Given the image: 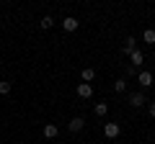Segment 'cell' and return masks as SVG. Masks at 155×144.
I'll list each match as a JSON object with an SVG mask.
<instances>
[{"mask_svg": "<svg viewBox=\"0 0 155 144\" xmlns=\"http://www.w3.org/2000/svg\"><path fill=\"white\" fill-rule=\"evenodd\" d=\"M119 134H122V126L119 124H104V136L106 139H116Z\"/></svg>", "mask_w": 155, "mask_h": 144, "instance_id": "obj_1", "label": "cell"}, {"mask_svg": "<svg viewBox=\"0 0 155 144\" xmlns=\"http://www.w3.org/2000/svg\"><path fill=\"white\" fill-rule=\"evenodd\" d=\"M83 129H85V118H83V116H75L70 124H67V131H72V134L83 131Z\"/></svg>", "mask_w": 155, "mask_h": 144, "instance_id": "obj_3", "label": "cell"}, {"mask_svg": "<svg viewBox=\"0 0 155 144\" xmlns=\"http://www.w3.org/2000/svg\"><path fill=\"white\" fill-rule=\"evenodd\" d=\"M129 103H132L134 108L145 105V103H147V100H145V93H142V90H137V93H129Z\"/></svg>", "mask_w": 155, "mask_h": 144, "instance_id": "obj_7", "label": "cell"}, {"mask_svg": "<svg viewBox=\"0 0 155 144\" xmlns=\"http://www.w3.org/2000/svg\"><path fill=\"white\" fill-rule=\"evenodd\" d=\"M80 77H83V83H91V80L96 77V70H91V67H85V70L80 72Z\"/></svg>", "mask_w": 155, "mask_h": 144, "instance_id": "obj_12", "label": "cell"}, {"mask_svg": "<svg viewBox=\"0 0 155 144\" xmlns=\"http://www.w3.org/2000/svg\"><path fill=\"white\" fill-rule=\"evenodd\" d=\"M114 90H116V93H124V90H127V80H124V77L114 80Z\"/></svg>", "mask_w": 155, "mask_h": 144, "instance_id": "obj_13", "label": "cell"}, {"mask_svg": "<svg viewBox=\"0 0 155 144\" xmlns=\"http://www.w3.org/2000/svg\"><path fill=\"white\" fill-rule=\"evenodd\" d=\"M41 134H44V139H57L60 136V126H57V124H44Z\"/></svg>", "mask_w": 155, "mask_h": 144, "instance_id": "obj_5", "label": "cell"}, {"mask_svg": "<svg viewBox=\"0 0 155 144\" xmlns=\"http://www.w3.org/2000/svg\"><path fill=\"white\" fill-rule=\"evenodd\" d=\"M93 113H96V116H106V113H109V103H96L93 105Z\"/></svg>", "mask_w": 155, "mask_h": 144, "instance_id": "obj_11", "label": "cell"}, {"mask_svg": "<svg viewBox=\"0 0 155 144\" xmlns=\"http://www.w3.org/2000/svg\"><path fill=\"white\" fill-rule=\"evenodd\" d=\"M39 26H41V28L47 31V28H52V26H54V18H52V16H44L41 21H39Z\"/></svg>", "mask_w": 155, "mask_h": 144, "instance_id": "obj_14", "label": "cell"}, {"mask_svg": "<svg viewBox=\"0 0 155 144\" xmlns=\"http://www.w3.org/2000/svg\"><path fill=\"white\" fill-rule=\"evenodd\" d=\"M150 116L155 118V103H150Z\"/></svg>", "mask_w": 155, "mask_h": 144, "instance_id": "obj_16", "label": "cell"}, {"mask_svg": "<svg viewBox=\"0 0 155 144\" xmlns=\"http://www.w3.org/2000/svg\"><path fill=\"white\" fill-rule=\"evenodd\" d=\"M78 26H80V21H78V18H72V16H65V18H62V28H65L67 33L78 31Z\"/></svg>", "mask_w": 155, "mask_h": 144, "instance_id": "obj_4", "label": "cell"}, {"mask_svg": "<svg viewBox=\"0 0 155 144\" xmlns=\"http://www.w3.org/2000/svg\"><path fill=\"white\" fill-rule=\"evenodd\" d=\"M124 54H132V52H137V39H134V36H129L127 41H124Z\"/></svg>", "mask_w": 155, "mask_h": 144, "instance_id": "obj_9", "label": "cell"}, {"mask_svg": "<svg viewBox=\"0 0 155 144\" xmlns=\"http://www.w3.org/2000/svg\"><path fill=\"white\" fill-rule=\"evenodd\" d=\"M137 83H140V88H153V72H147V70L137 72Z\"/></svg>", "mask_w": 155, "mask_h": 144, "instance_id": "obj_2", "label": "cell"}, {"mask_svg": "<svg viewBox=\"0 0 155 144\" xmlns=\"http://www.w3.org/2000/svg\"><path fill=\"white\" fill-rule=\"evenodd\" d=\"M129 64H132V67H140V64H145V54H142V52H132V54H129Z\"/></svg>", "mask_w": 155, "mask_h": 144, "instance_id": "obj_8", "label": "cell"}, {"mask_svg": "<svg viewBox=\"0 0 155 144\" xmlns=\"http://www.w3.org/2000/svg\"><path fill=\"white\" fill-rule=\"evenodd\" d=\"M11 88H13V85L8 83V80H3V83H0V95H8V93H11Z\"/></svg>", "mask_w": 155, "mask_h": 144, "instance_id": "obj_15", "label": "cell"}, {"mask_svg": "<svg viewBox=\"0 0 155 144\" xmlns=\"http://www.w3.org/2000/svg\"><path fill=\"white\" fill-rule=\"evenodd\" d=\"M142 41L145 44H155V28H145L142 31Z\"/></svg>", "mask_w": 155, "mask_h": 144, "instance_id": "obj_10", "label": "cell"}, {"mask_svg": "<svg viewBox=\"0 0 155 144\" xmlns=\"http://www.w3.org/2000/svg\"><path fill=\"white\" fill-rule=\"evenodd\" d=\"M78 98H85V100L93 98V85L91 83H80L78 85Z\"/></svg>", "mask_w": 155, "mask_h": 144, "instance_id": "obj_6", "label": "cell"}]
</instances>
